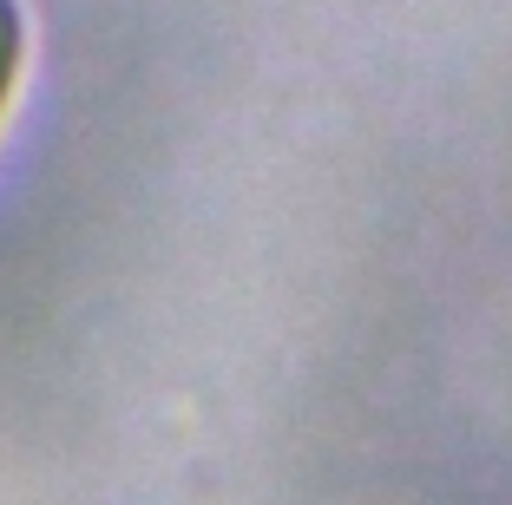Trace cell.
Wrapping results in <instances>:
<instances>
[{"instance_id": "cell-1", "label": "cell", "mask_w": 512, "mask_h": 505, "mask_svg": "<svg viewBox=\"0 0 512 505\" xmlns=\"http://www.w3.org/2000/svg\"><path fill=\"white\" fill-rule=\"evenodd\" d=\"M20 66H27V7L20 0H0V112L20 86Z\"/></svg>"}]
</instances>
